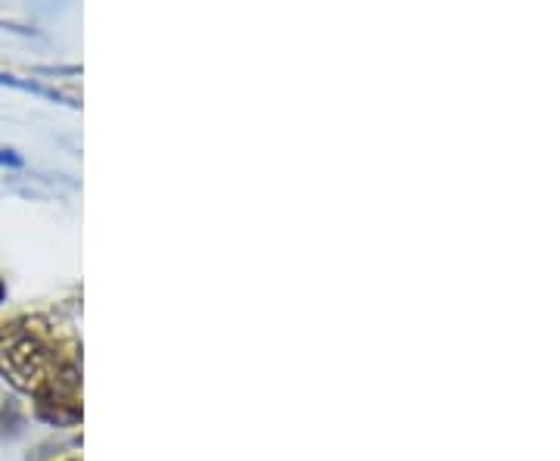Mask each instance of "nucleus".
Returning a JSON list of instances; mask_svg holds the SVG:
<instances>
[{
	"mask_svg": "<svg viewBox=\"0 0 560 461\" xmlns=\"http://www.w3.org/2000/svg\"><path fill=\"white\" fill-rule=\"evenodd\" d=\"M0 378L32 400L35 422L60 430L84 422L81 337L57 312H16L0 321Z\"/></svg>",
	"mask_w": 560,
	"mask_h": 461,
	"instance_id": "f257e3e1",
	"label": "nucleus"
},
{
	"mask_svg": "<svg viewBox=\"0 0 560 461\" xmlns=\"http://www.w3.org/2000/svg\"><path fill=\"white\" fill-rule=\"evenodd\" d=\"M25 430V408L16 400V393L0 390V442L16 440Z\"/></svg>",
	"mask_w": 560,
	"mask_h": 461,
	"instance_id": "f03ea898",
	"label": "nucleus"
},
{
	"mask_svg": "<svg viewBox=\"0 0 560 461\" xmlns=\"http://www.w3.org/2000/svg\"><path fill=\"white\" fill-rule=\"evenodd\" d=\"M3 302H7V281L0 278V306H3Z\"/></svg>",
	"mask_w": 560,
	"mask_h": 461,
	"instance_id": "7ed1b4c3",
	"label": "nucleus"
},
{
	"mask_svg": "<svg viewBox=\"0 0 560 461\" xmlns=\"http://www.w3.org/2000/svg\"><path fill=\"white\" fill-rule=\"evenodd\" d=\"M60 461H81L79 456H66V459H60Z\"/></svg>",
	"mask_w": 560,
	"mask_h": 461,
	"instance_id": "20e7f679",
	"label": "nucleus"
}]
</instances>
